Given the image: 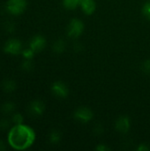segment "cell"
<instances>
[{
  "label": "cell",
  "instance_id": "5b68a950",
  "mask_svg": "<svg viewBox=\"0 0 150 151\" xmlns=\"http://www.w3.org/2000/svg\"><path fill=\"white\" fill-rule=\"evenodd\" d=\"M44 104L41 100H34L30 103L28 106V111L29 113L34 117H39L41 116L44 111Z\"/></svg>",
  "mask_w": 150,
  "mask_h": 151
},
{
  "label": "cell",
  "instance_id": "ac0fdd59",
  "mask_svg": "<svg viewBox=\"0 0 150 151\" xmlns=\"http://www.w3.org/2000/svg\"><path fill=\"white\" fill-rule=\"evenodd\" d=\"M11 121L14 125H20V124H23V121H24V119H23V116L21 114H14L11 118Z\"/></svg>",
  "mask_w": 150,
  "mask_h": 151
},
{
  "label": "cell",
  "instance_id": "8fae6325",
  "mask_svg": "<svg viewBox=\"0 0 150 151\" xmlns=\"http://www.w3.org/2000/svg\"><path fill=\"white\" fill-rule=\"evenodd\" d=\"M80 5L82 7L83 12L87 14L93 13L95 9V4L94 0H84L80 3Z\"/></svg>",
  "mask_w": 150,
  "mask_h": 151
},
{
  "label": "cell",
  "instance_id": "ba28073f",
  "mask_svg": "<svg viewBox=\"0 0 150 151\" xmlns=\"http://www.w3.org/2000/svg\"><path fill=\"white\" fill-rule=\"evenodd\" d=\"M51 91L56 96L59 98H65L68 95V88L65 83L61 81L55 82L51 87Z\"/></svg>",
  "mask_w": 150,
  "mask_h": 151
},
{
  "label": "cell",
  "instance_id": "ffe728a7",
  "mask_svg": "<svg viewBox=\"0 0 150 151\" xmlns=\"http://www.w3.org/2000/svg\"><path fill=\"white\" fill-rule=\"evenodd\" d=\"M4 29L6 30L7 33H13L15 31V24L13 22H6L5 25H4Z\"/></svg>",
  "mask_w": 150,
  "mask_h": 151
},
{
  "label": "cell",
  "instance_id": "d6986e66",
  "mask_svg": "<svg viewBox=\"0 0 150 151\" xmlns=\"http://www.w3.org/2000/svg\"><path fill=\"white\" fill-rule=\"evenodd\" d=\"M11 127V123L8 119H0V130L1 131H4L9 129Z\"/></svg>",
  "mask_w": 150,
  "mask_h": 151
},
{
  "label": "cell",
  "instance_id": "7402d4cb",
  "mask_svg": "<svg viewBox=\"0 0 150 151\" xmlns=\"http://www.w3.org/2000/svg\"><path fill=\"white\" fill-rule=\"evenodd\" d=\"M142 68H143V71H144L146 73L150 74V59H149V60H147V61L144 62Z\"/></svg>",
  "mask_w": 150,
  "mask_h": 151
},
{
  "label": "cell",
  "instance_id": "44dd1931",
  "mask_svg": "<svg viewBox=\"0 0 150 151\" xmlns=\"http://www.w3.org/2000/svg\"><path fill=\"white\" fill-rule=\"evenodd\" d=\"M142 12H143L144 16L150 20V2L144 4L143 9H142Z\"/></svg>",
  "mask_w": 150,
  "mask_h": 151
},
{
  "label": "cell",
  "instance_id": "52a82bcc",
  "mask_svg": "<svg viewBox=\"0 0 150 151\" xmlns=\"http://www.w3.org/2000/svg\"><path fill=\"white\" fill-rule=\"evenodd\" d=\"M74 117L78 121L86 123L93 118V113H92L91 110H89L88 108L81 107L75 111Z\"/></svg>",
  "mask_w": 150,
  "mask_h": 151
},
{
  "label": "cell",
  "instance_id": "7a4b0ae2",
  "mask_svg": "<svg viewBox=\"0 0 150 151\" xmlns=\"http://www.w3.org/2000/svg\"><path fill=\"white\" fill-rule=\"evenodd\" d=\"M27 8V0H8L6 11L11 15H19Z\"/></svg>",
  "mask_w": 150,
  "mask_h": 151
},
{
  "label": "cell",
  "instance_id": "603a6c76",
  "mask_svg": "<svg viewBox=\"0 0 150 151\" xmlns=\"http://www.w3.org/2000/svg\"><path fill=\"white\" fill-rule=\"evenodd\" d=\"M6 150V145L5 142L2 140H0V151H4Z\"/></svg>",
  "mask_w": 150,
  "mask_h": 151
},
{
  "label": "cell",
  "instance_id": "d4e9b609",
  "mask_svg": "<svg viewBox=\"0 0 150 151\" xmlns=\"http://www.w3.org/2000/svg\"><path fill=\"white\" fill-rule=\"evenodd\" d=\"M97 150H108L109 149H108L107 147H104V146H99V147L97 148Z\"/></svg>",
  "mask_w": 150,
  "mask_h": 151
},
{
  "label": "cell",
  "instance_id": "4fadbf2b",
  "mask_svg": "<svg viewBox=\"0 0 150 151\" xmlns=\"http://www.w3.org/2000/svg\"><path fill=\"white\" fill-rule=\"evenodd\" d=\"M53 51L55 53H62L65 49V42L63 40H57L55 42V43L53 44Z\"/></svg>",
  "mask_w": 150,
  "mask_h": 151
},
{
  "label": "cell",
  "instance_id": "e0dca14e",
  "mask_svg": "<svg viewBox=\"0 0 150 151\" xmlns=\"http://www.w3.org/2000/svg\"><path fill=\"white\" fill-rule=\"evenodd\" d=\"M22 56L24 57V58H27V59H32L34 55V51L31 49V48H28L27 50H22Z\"/></svg>",
  "mask_w": 150,
  "mask_h": 151
},
{
  "label": "cell",
  "instance_id": "8992f818",
  "mask_svg": "<svg viewBox=\"0 0 150 151\" xmlns=\"http://www.w3.org/2000/svg\"><path fill=\"white\" fill-rule=\"evenodd\" d=\"M46 45V40L42 35H35L34 36L30 42H29V48H31L34 52H40L44 49Z\"/></svg>",
  "mask_w": 150,
  "mask_h": 151
},
{
  "label": "cell",
  "instance_id": "277c9868",
  "mask_svg": "<svg viewBox=\"0 0 150 151\" xmlns=\"http://www.w3.org/2000/svg\"><path fill=\"white\" fill-rule=\"evenodd\" d=\"M84 26L82 21L79 19H72L68 26V35L72 38H77L80 36L83 31Z\"/></svg>",
  "mask_w": 150,
  "mask_h": 151
},
{
  "label": "cell",
  "instance_id": "cb8c5ba5",
  "mask_svg": "<svg viewBox=\"0 0 150 151\" xmlns=\"http://www.w3.org/2000/svg\"><path fill=\"white\" fill-rule=\"evenodd\" d=\"M95 132H97V134H101L102 132H103V127H101V126H97L96 127H95Z\"/></svg>",
  "mask_w": 150,
  "mask_h": 151
},
{
  "label": "cell",
  "instance_id": "30bf717a",
  "mask_svg": "<svg viewBox=\"0 0 150 151\" xmlns=\"http://www.w3.org/2000/svg\"><path fill=\"white\" fill-rule=\"evenodd\" d=\"M2 89L6 92V93H12L13 91H15L16 89V82L15 81L11 80V79H6V80H4L3 82H2Z\"/></svg>",
  "mask_w": 150,
  "mask_h": 151
},
{
  "label": "cell",
  "instance_id": "9a60e30c",
  "mask_svg": "<svg viewBox=\"0 0 150 151\" xmlns=\"http://www.w3.org/2000/svg\"><path fill=\"white\" fill-rule=\"evenodd\" d=\"M60 139H61V135L57 131H53L50 134V142L52 144H57L60 142Z\"/></svg>",
  "mask_w": 150,
  "mask_h": 151
},
{
  "label": "cell",
  "instance_id": "5bb4252c",
  "mask_svg": "<svg viewBox=\"0 0 150 151\" xmlns=\"http://www.w3.org/2000/svg\"><path fill=\"white\" fill-rule=\"evenodd\" d=\"M80 4L79 0H63V4L66 9L72 10L77 7V5Z\"/></svg>",
  "mask_w": 150,
  "mask_h": 151
},
{
  "label": "cell",
  "instance_id": "7c38bea8",
  "mask_svg": "<svg viewBox=\"0 0 150 151\" xmlns=\"http://www.w3.org/2000/svg\"><path fill=\"white\" fill-rule=\"evenodd\" d=\"M15 104L13 102H11V101H8V102H5L2 105H1V108H0V111L3 114H5V115H9L11 113H12L14 111H15Z\"/></svg>",
  "mask_w": 150,
  "mask_h": 151
},
{
  "label": "cell",
  "instance_id": "3957f363",
  "mask_svg": "<svg viewBox=\"0 0 150 151\" xmlns=\"http://www.w3.org/2000/svg\"><path fill=\"white\" fill-rule=\"evenodd\" d=\"M4 51L6 54L9 55H19L20 52H22V44L21 42L18 39L11 38L9 39L4 46Z\"/></svg>",
  "mask_w": 150,
  "mask_h": 151
},
{
  "label": "cell",
  "instance_id": "9c48e42d",
  "mask_svg": "<svg viewBox=\"0 0 150 151\" xmlns=\"http://www.w3.org/2000/svg\"><path fill=\"white\" fill-rule=\"evenodd\" d=\"M129 127H130V120L126 116L119 117L116 121V129L122 134L127 133Z\"/></svg>",
  "mask_w": 150,
  "mask_h": 151
},
{
  "label": "cell",
  "instance_id": "2e32d148",
  "mask_svg": "<svg viewBox=\"0 0 150 151\" xmlns=\"http://www.w3.org/2000/svg\"><path fill=\"white\" fill-rule=\"evenodd\" d=\"M33 67H34V65H33V62L31 61V59L25 58V60L21 64V69L26 72H30L33 69Z\"/></svg>",
  "mask_w": 150,
  "mask_h": 151
},
{
  "label": "cell",
  "instance_id": "6da1fadb",
  "mask_svg": "<svg viewBox=\"0 0 150 151\" xmlns=\"http://www.w3.org/2000/svg\"><path fill=\"white\" fill-rule=\"evenodd\" d=\"M35 140L34 130L24 124L14 125L8 133L7 142L16 150H24L31 147Z\"/></svg>",
  "mask_w": 150,
  "mask_h": 151
}]
</instances>
